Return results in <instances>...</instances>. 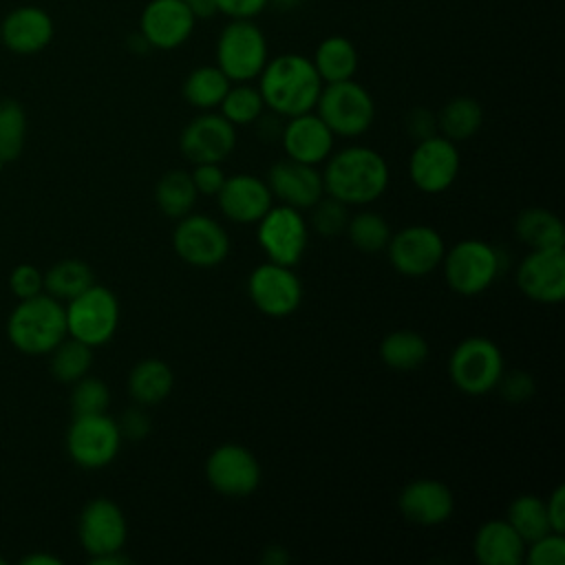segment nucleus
<instances>
[{
    "label": "nucleus",
    "instance_id": "nucleus-18",
    "mask_svg": "<svg viewBox=\"0 0 565 565\" xmlns=\"http://www.w3.org/2000/svg\"><path fill=\"white\" fill-rule=\"evenodd\" d=\"M77 539L90 558L124 550L128 523L121 508L106 497L90 499L79 512Z\"/></svg>",
    "mask_w": 565,
    "mask_h": 565
},
{
    "label": "nucleus",
    "instance_id": "nucleus-26",
    "mask_svg": "<svg viewBox=\"0 0 565 565\" xmlns=\"http://www.w3.org/2000/svg\"><path fill=\"white\" fill-rule=\"evenodd\" d=\"M174 388V373L168 362L159 358H146L130 369L128 393L139 406L161 404Z\"/></svg>",
    "mask_w": 565,
    "mask_h": 565
},
{
    "label": "nucleus",
    "instance_id": "nucleus-39",
    "mask_svg": "<svg viewBox=\"0 0 565 565\" xmlns=\"http://www.w3.org/2000/svg\"><path fill=\"white\" fill-rule=\"evenodd\" d=\"M108 404H110V388L104 380L84 375L77 382H73V391H71L73 415L106 413Z\"/></svg>",
    "mask_w": 565,
    "mask_h": 565
},
{
    "label": "nucleus",
    "instance_id": "nucleus-35",
    "mask_svg": "<svg viewBox=\"0 0 565 565\" xmlns=\"http://www.w3.org/2000/svg\"><path fill=\"white\" fill-rule=\"evenodd\" d=\"M505 521L519 532V536L525 541V545L547 532H552L547 512H545V499L536 494H519L512 499L505 512Z\"/></svg>",
    "mask_w": 565,
    "mask_h": 565
},
{
    "label": "nucleus",
    "instance_id": "nucleus-11",
    "mask_svg": "<svg viewBox=\"0 0 565 565\" xmlns=\"http://www.w3.org/2000/svg\"><path fill=\"white\" fill-rule=\"evenodd\" d=\"M172 247L183 263L196 269H212L230 256L232 245L227 230L216 218L190 212L177 221Z\"/></svg>",
    "mask_w": 565,
    "mask_h": 565
},
{
    "label": "nucleus",
    "instance_id": "nucleus-45",
    "mask_svg": "<svg viewBox=\"0 0 565 565\" xmlns=\"http://www.w3.org/2000/svg\"><path fill=\"white\" fill-rule=\"evenodd\" d=\"M117 426H119V433L124 439L141 441L150 433V417L143 411V406L137 404L121 413V417L117 419Z\"/></svg>",
    "mask_w": 565,
    "mask_h": 565
},
{
    "label": "nucleus",
    "instance_id": "nucleus-21",
    "mask_svg": "<svg viewBox=\"0 0 565 565\" xmlns=\"http://www.w3.org/2000/svg\"><path fill=\"white\" fill-rule=\"evenodd\" d=\"M397 508L406 521L415 525L433 527V525L446 523L452 516L455 497L444 481L419 477L408 481L399 490Z\"/></svg>",
    "mask_w": 565,
    "mask_h": 565
},
{
    "label": "nucleus",
    "instance_id": "nucleus-53",
    "mask_svg": "<svg viewBox=\"0 0 565 565\" xmlns=\"http://www.w3.org/2000/svg\"><path fill=\"white\" fill-rule=\"evenodd\" d=\"M300 0H269V4H282L285 9H291L294 4H298Z\"/></svg>",
    "mask_w": 565,
    "mask_h": 565
},
{
    "label": "nucleus",
    "instance_id": "nucleus-50",
    "mask_svg": "<svg viewBox=\"0 0 565 565\" xmlns=\"http://www.w3.org/2000/svg\"><path fill=\"white\" fill-rule=\"evenodd\" d=\"M22 565H62V561L53 554H44V552H33V554H26L22 561Z\"/></svg>",
    "mask_w": 565,
    "mask_h": 565
},
{
    "label": "nucleus",
    "instance_id": "nucleus-27",
    "mask_svg": "<svg viewBox=\"0 0 565 565\" xmlns=\"http://www.w3.org/2000/svg\"><path fill=\"white\" fill-rule=\"evenodd\" d=\"M311 62L320 75V79L324 84L331 82H344V79H353L358 64H360V55L355 44L344 38V35H329L324 40L318 42Z\"/></svg>",
    "mask_w": 565,
    "mask_h": 565
},
{
    "label": "nucleus",
    "instance_id": "nucleus-31",
    "mask_svg": "<svg viewBox=\"0 0 565 565\" xmlns=\"http://www.w3.org/2000/svg\"><path fill=\"white\" fill-rule=\"evenodd\" d=\"M227 75L216 64H203L192 68L183 79V99L196 110H214L218 108L223 95L230 88Z\"/></svg>",
    "mask_w": 565,
    "mask_h": 565
},
{
    "label": "nucleus",
    "instance_id": "nucleus-51",
    "mask_svg": "<svg viewBox=\"0 0 565 565\" xmlns=\"http://www.w3.org/2000/svg\"><path fill=\"white\" fill-rule=\"evenodd\" d=\"M90 563L93 565H126V563H130V558L119 550V552L95 556V558H90Z\"/></svg>",
    "mask_w": 565,
    "mask_h": 565
},
{
    "label": "nucleus",
    "instance_id": "nucleus-10",
    "mask_svg": "<svg viewBox=\"0 0 565 565\" xmlns=\"http://www.w3.org/2000/svg\"><path fill=\"white\" fill-rule=\"evenodd\" d=\"M256 241L267 260L294 267L307 252L309 223L300 210L278 203L256 223Z\"/></svg>",
    "mask_w": 565,
    "mask_h": 565
},
{
    "label": "nucleus",
    "instance_id": "nucleus-17",
    "mask_svg": "<svg viewBox=\"0 0 565 565\" xmlns=\"http://www.w3.org/2000/svg\"><path fill=\"white\" fill-rule=\"evenodd\" d=\"M179 148L190 163H223L236 148V126L221 113L203 110L181 130Z\"/></svg>",
    "mask_w": 565,
    "mask_h": 565
},
{
    "label": "nucleus",
    "instance_id": "nucleus-29",
    "mask_svg": "<svg viewBox=\"0 0 565 565\" xmlns=\"http://www.w3.org/2000/svg\"><path fill=\"white\" fill-rule=\"evenodd\" d=\"M428 342L422 333L413 329H397L382 338L380 342V360L393 371H415L428 360Z\"/></svg>",
    "mask_w": 565,
    "mask_h": 565
},
{
    "label": "nucleus",
    "instance_id": "nucleus-25",
    "mask_svg": "<svg viewBox=\"0 0 565 565\" xmlns=\"http://www.w3.org/2000/svg\"><path fill=\"white\" fill-rule=\"evenodd\" d=\"M472 552L481 565H521L525 541L505 519H490L477 527Z\"/></svg>",
    "mask_w": 565,
    "mask_h": 565
},
{
    "label": "nucleus",
    "instance_id": "nucleus-38",
    "mask_svg": "<svg viewBox=\"0 0 565 565\" xmlns=\"http://www.w3.org/2000/svg\"><path fill=\"white\" fill-rule=\"evenodd\" d=\"M26 139V113L15 99H0V157L13 161L22 154Z\"/></svg>",
    "mask_w": 565,
    "mask_h": 565
},
{
    "label": "nucleus",
    "instance_id": "nucleus-34",
    "mask_svg": "<svg viewBox=\"0 0 565 565\" xmlns=\"http://www.w3.org/2000/svg\"><path fill=\"white\" fill-rule=\"evenodd\" d=\"M344 234L358 252L380 254L386 249L393 232H391L388 221L382 214L362 210V212H355L349 216Z\"/></svg>",
    "mask_w": 565,
    "mask_h": 565
},
{
    "label": "nucleus",
    "instance_id": "nucleus-47",
    "mask_svg": "<svg viewBox=\"0 0 565 565\" xmlns=\"http://www.w3.org/2000/svg\"><path fill=\"white\" fill-rule=\"evenodd\" d=\"M404 126H406V132L415 139V141H422L426 137H433L437 135V115L424 106H417L413 110H408L406 119H404Z\"/></svg>",
    "mask_w": 565,
    "mask_h": 565
},
{
    "label": "nucleus",
    "instance_id": "nucleus-49",
    "mask_svg": "<svg viewBox=\"0 0 565 565\" xmlns=\"http://www.w3.org/2000/svg\"><path fill=\"white\" fill-rule=\"evenodd\" d=\"M190 7V11L194 13L196 20H203V18H212L216 15V7H214V0H181Z\"/></svg>",
    "mask_w": 565,
    "mask_h": 565
},
{
    "label": "nucleus",
    "instance_id": "nucleus-2",
    "mask_svg": "<svg viewBox=\"0 0 565 565\" xmlns=\"http://www.w3.org/2000/svg\"><path fill=\"white\" fill-rule=\"evenodd\" d=\"M256 79L265 108L282 119L313 110L324 86L311 57L300 53L269 57Z\"/></svg>",
    "mask_w": 565,
    "mask_h": 565
},
{
    "label": "nucleus",
    "instance_id": "nucleus-23",
    "mask_svg": "<svg viewBox=\"0 0 565 565\" xmlns=\"http://www.w3.org/2000/svg\"><path fill=\"white\" fill-rule=\"evenodd\" d=\"M335 135L320 119L316 110L287 117L280 130V143L285 154L294 161L320 166L333 152Z\"/></svg>",
    "mask_w": 565,
    "mask_h": 565
},
{
    "label": "nucleus",
    "instance_id": "nucleus-24",
    "mask_svg": "<svg viewBox=\"0 0 565 565\" xmlns=\"http://www.w3.org/2000/svg\"><path fill=\"white\" fill-rule=\"evenodd\" d=\"M55 26L51 15L33 4L9 11L0 24L2 44L18 55H33L44 51L53 40Z\"/></svg>",
    "mask_w": 565,
    "mask_h": 565
},
{
    "label": "nucleus",
    "instance_id": "nucleus-8",
    "mask_svg": "<svg viewBox=\"0 0 565 565\" xmlns=\"http://www.w3.org/2000/svg\"><path fill=\"white\" fill-rule=\"evenodd\" d=\"M64 313L66 333L93 349L110 342L119 327V300L108 287L97 282L66 300Z\"/></svg>",
    "mask_w": 565,
    "mask_h": 565
},
{
    "label": "nucleus",
    "instance_id": "nucleus-19",
    "mask_svg": "<svg viewBox=\"0 0 565 565\" xmlns=\"http://www.w3.org/2000/svg\"><path fill=\"white\" fill-rule=\"evenodd\" d=\"M196 18L181 0H150L139 15V35L143 44L159 51L183 46L194 33Z\"/></svg>",
    "mask_w": 565,
    "mask_h": 565
},
{
    "label": "nucleus",
    "instance_id": "nucleus-32",
    "mask_svg": "<svg viewBox=\"0 0 565 565\" xmlns=\"http://www.w3.org/2000/svg\"><path fill=\"white\" fill-rule=\"evenodd\" d=\"M199 192L192 183L190 172L185 170H168L154 183V203L168 218H183L196 205Z\"/></svg>",
    "mask_w": 565,
    "mask_h": 565
},
{
    "label": "nucleus",
    "instance_id": "nucleus-48",
    "mask_svg": "<svg viewBox=\"0 0 565 565\" xmlns=\"http://www.w3.org/2000/svg\"><path fill=\"white\" fill-rule=\"evenodd\" d=\"M545 512L552 532H565V486H556L545 499Z\"/></svg>",
    "mask_w": 565,
    "mask_h": 565
},
{
    "label": "nucleus",
    "instance_id": "nucleus-33",
    "mask_svg": "<svg viewBox=\"0 0 565 565\" xmlns=\"http://www.w3.org/2000/svg\"><path fill=\"white\" fill-rule=\"evenodd\" d=\"M93 282H95V276H93L90 265L79 258L57 260L44 274V291L62 302L75 298L77 294L88 289Z\"/></svg>",
    "mask_w": 565,
    "mask_h": 565
},
{
    "label": "nucleus",
    "instance_id": "nucleus-15",
    "mask_svg": "<svg viewBox=\"0 0 565 565\" xmlns=\"http://www.w3.org/2000/svg\"><path fill=\"white\" fill-rule=\"evenodd\" d=\"M247 294L260 313L269 318H287L302 302V280L294 267L265 260L252 269Z\"/></svg>",
    "mask_w": 565,
    "mask_h": 565
},
{
    "label": "nucleus",
    "instance_id": "nucleus-46",
    "mask_svg": "<svg viewBox=\"0 0 565 565\" xmlns=\"http://www.w3.org/2000/svg\"><path fill=\"white\" fill-rule=\"evenodd\" d=\"M214 7L230 20H254L269 7V0H214Z\"/></svg>",
    "mask_w": 565,
    "mask_h": 565
},
{
    "label": "nucleus",
    "instance_id": "nucleus-28",
    "mask_svg": "<svg viewBox=\"0 0 565 565\" xmlns=\"http://www.w3.org/2000/svg\"><path fill=\"white\" fill-rule=\"evenodd\" d=\"M516 238L530 249L565 247L563 221L547 207H525L514 221Z\"/></svg>",
    "mask_w": 565,
    "mask_h": 565
},
{
    "label": "nucleus",
    "instance_id": "nucleus-3",
    "mask_svg": "<svg viewBox=\"0 0 565 565\" xmlns=\"http://www.w3.org/2000/svg\"><path fill=\"white\" fill-rule=\"evenodd\" d=\"M7 335L20 353H51L68 335L64 302L46 291L20 300L7 320Z\"/></svg>",
    "mask_w": 565,
    "mask_h": 565
},
{
    "label": "nucleus",
    "instance_id": "nucleus-36",
    "mask_svg": "<svg viewBox=\"0 0 565 565\" xmlns=\"http://www.w3.org/2000/svg\"><path fill=\"white\" fill-rule=\"evenodd\" d=\"M265 110L267 108H265L258 86H252L249 82H232L218 104V113L232 126L254 124Z\"/></svg>",
    "mask_w": 565,
    "mask_h": 565
},
{
    "label": "nucleus",
    "instance_id": "nucleus-52",
    "mask_svg": "<svg viewBox=\"0 0 565 565\" xmlns=\"http://www.w3.org/2000/svg\"><path fill=\"white\" fill-rule=\"evenodd\" d=\"M263 561H265L267 565H282V563L289 561V556H287V552H285L282 547L271 545V547H267V550L263 552Z\"/></svg>",
    "mask_w": 565,
    "mask_h": 565
},
{
    "label": "nucleus",
    "instance_id": "nucleus-13",
    "mask_svg": "<svg viewBox=\"0 0 565 565\" xmlns=\"http://www.w3.org/2000/svg\"><path fill=\"white\" fill-rule=\"evenodd\" d=\"M205 479L223 497L243 499L260 486V463L256 455L241 444H221L205 459Z\"/></svg>",
    "mask_w": 565,
    "mask_h": 565
},
{
    "label": "nucleus",
    "instance_id": "nucleus-7",
    "mask_svg": "<svg viewBox=\"0 0 565 565\" xmlns=\"http://www.w3.org/2000/svg\"><path fill=\"white\" fill-rule=\"evenodd\" d=\"M269 60L263 29L254 20H230L216 40V66L230 82H252Z\"/></svg>",
    "mask_w": 565,
    "mask_h": 565
},
{
    "label": "nucleus",
    "instance_id": "nucleus-41",
    "mask_svg": "<svg viewBox=\"0 0 565 565\" xmlns=\"http://www.w3.org/2000/svg\"><path fill=\"white\" fill-rule=\"evenodd\" d=\"M523 563L530 565H563L565 563V536L561 532H547L525 545Z\"/></svg>",
    "mask_w": 565,
    "mask_h": 565
},
{
    "label": "nucleus",
    "instance_id": "nucleus-37",
    "mask_svg": "<svg viewBox=\"0 0 565 565\" xmlns=\"http://www.w3.org/2000/svg\"><path fill=\"white\" fill-rule=\"evenodd\" d=\"M51 373L57 382L73 384L88 375L93 366V347L66 335L51 353Z\"/></svg>",
    "mask_w": 565,
    "mask_h": 565
},
{
    "label": "nucleus",
    "instance_id": "nucleus-1",
    "mask_svg": "<svg viewBox=\"0 0 565 565\" xmlns=\"http://www.w3.org/2000/svg\"><path fill=\"white\" fill-rule=\"evenodd\" d=\"M324 194L344 205H369L377 201L391 183L386 159L369 146H347L331 152L322 170Z\"/></svg>",
    "mask_w": 565,
    "mask_h": 565
},
{
    "label": "nucleus",
    "instance_id": "nucleus-12",
    "mask_svg": "<svg viewBox=\"0 0 565 565\" xmlns=\"http://www.w3.org/2000/svg\"><path fill=\"white\" fill-rule=\"evenodd\" d=\"M461 154L455 141L444 135H433L415 141L408 157V177L413 185L424 194L446 192L459 177Z\"/></svg>",
    "mask_w": 565,
    "mask_h": 565
},
{
    "label": "nucleus",
    "instance_id": "nucleus-4",
    "mask_svg": "<svg viewBox=\"0 0 565 565\" xmlns=\"http://www.w3.org/2000/svg\"><path fill=\"white\" fill-rule=\"evenodd\" d=\"M505 371V360L499 344L486 335L463 338L448 358V375L457 391L481 397L497 388Z\"/></svg>",
    "mask_w": 565,
    "mask_h": 565
},
{
    "label": "nucleus",
    "instance_id": "nucleus-55",
    "mask_svg": "<svg viewBox=\"0 0 565 565\" xmlns=\"http://www.w3.org/2000/svg\"><path fill=\"white\" fill-rule=\"evenodd\" d=\"M0 565H4V561H2V558H0Z\"/></svg>",
    "mask_w": 565,
    "mask_h": 565
},
{
    "label": "nucleus",
    "instance_id": "nucleus-14",
    "mask_svg": "<svg viewBox=\"0 0 565 565\" xmlns=\"http://www.w3.org/2000/svg\"><path fill=\"white\" fill-rule=\"evenodd\" d=\"M393 269L408 278L428 276L439 269L446 254L444 236L430 225H408L391 234L384 249Z\"/></svg>",
    "mask_w": 565,
    "mask_h": 565
},
{
    "label": "nucleus",
    "instance_id": "nucleus-40",
    "mask_svg": "<svg viewBox=\"0 0 565 565\" xmlns=\"http://www.w3.org/2000/svg\"><path fill=\"white\" fill-rule=\"evenodd\" d=\"M349 205L333 196H322L313 207H311V227L320 236H340L347 230L349 223Z\"/></svg>",
    "mask_w": 565,
    "mask_h": 565
},
{
    "label": "nucleus",
    "instance_id": "nucleus-16",
    "mask_svg": "<svg viewBox=\"0 0 565 565\" xmlns=\"http://www.w3.org/2000/svg\"><path fill=\"white\" fill-rule=\"evenodd\" d=\"M516 287L539 305H561L565 298V247L530 249L516 267Z\"/></svg>",
    "mask_w": 565,
    "mask_h": 565
},
{
    "label": "nucleus",
    "instance_id": "nucleus-54",
    "mask_svg": "<svg viewBox=\"0 0 565 565\" xmlns=\"http://www.w3.org/2000/svg\"><path fill=\"white\" fill-rule=\"evenodd\" d=\"M4 163H7V161L0 157V172H2V166H4Z\"/></svg>",
    "mask_w": 565,
    "mask_h": 565
},
{
    "label": "nucleus",
    "instance_id": "nucleus-20",
    "mask_svg": "<svg viewBox=\"0 0 565 565\" xmlns=\"http://www.w3.org/2000/svg\"><path fill=\"white\" fill-rule=\"evenodd\" d=\"M265 181L274 199L300 212L311 210L324 196L322 172L318 170V166L300 163L289 157L282 161H276L269 168Z\"/></svg>",
    "mask_w": 565,
    "mask_h": 565
},
{
    "label": "nucleus",
    "instance_id": "nucleus-22",
    "mask_svg": "<svg viewBox=\"0 0 565 565\" xmlns=\"http://www.w3.org/2000/svg\"><path fill=\"white\" fill-rule=\"evenodd\" d=\"M216 203L225 218L232 223L249 225L263 218V214L274 205V196L265 179L238 172L225 177V183L216 194Z\"/></svg>",
    "mask_w": 565,
    "mask_h": 565
},
{
    "label": "nucleus",
    "instance_id": "nucleus-42",
    "mask_svg": "<svg viewBox=\"0 0 565 565\" xmlns=\"http://www.w3.org/2000/svg\"><path fill=\"white\" fill-rule=\"evenodd\" d=\"M9 287L18 300L33 298L44 291V274L35 265L22 263L9 274Z\"/></svg>",
    "mask_w": 565,
    "mask_h": 565
},
{
    "label": "nucleus",
    "instance_id": "nucleus-9",
    "mask_svg": "<svg viewBox=\"0 0 565 565\" xmlns=\"http://www.w3.org/2000/svg\"><path fill=\"white\" fill-rule=\"evenodd\" d=\"M121 441L117 419L106 413L73 415L66 430V452L75 466L86 470H99L113 463Z\"/></svg>",
    "mask_w": 565,
    "mask_h": 565
},
{
    "label": "nucleus",
    "instance_id": "nucleus-30",
    "mask_svg": "<svg viewBox=\"0 0 565 565\" xmlns=\"http://www.w3.org/2000/svg\"><path fill=\"white\" fill-rule=\"evenodd\" d=\"M437 115V132L450 141H466L475 137L483 124V108L468 95L448 99Z\"/></svg>",
    "mask_w": 565,
    "mask_h": 565
},
{
    "label": "nucleus",
    "instance_id": "nucleus-6",
    "mask_svg": "<svg viewBox=\"0 0 565 565\" xmlns=\"http://www.w3.org/2000/svg\"><path fill=\"white\" fill-rule=\"evenodd\" d=\"M335 137H360L375 119L371 93L355 79L324 84L313 108Z\"/></svg>",
    "mask_w": 565,
    "mask_h": 565
},
{
    "label": "nucleus",
    "instance_id": "nucleus-44",
    "mask_svg": "<svg viewBox=\"0 0 565 565\" xmlns=\"http://www.w3.org/2000/svg\"><path fill=\"white\" fill-rule=\"evenodd\" d=\"M192 166L194 168L190 170V177L199 196H216L227 177L221 163H192Z\"/></svg>",
    "mask_w": 565,
    "mask_h": 565
},
{
    "label": "nucleus",
    "instance_id": "nucleus-5",
    "mask_svg": "<svg viewBox=\"0 0 565 565\" xmlns=\"http://www.w3.org/2000/svg\"><path fill=\"white\" fill-rule=\"evenodd\" d=\"M444 278L459 296H479L492 287L501 271V258L494 245L481 238H463L446 247L441 258Z\"/></svg>",
    "mask_w": 565,
    "mask_h": 565
},
{
    "label": "nucleus",
    "instance_id": "nucleus-43",
    "mask_svg": "<svg viewBox=\"0 0 565 565\" xmlns=\"http://www.w3.org/2000/svg\"><path fill=\"white\" fill-rule=\"evenodd\" d=\"M494 391H499L503 399H508L512 404H519V402H525L534 395V380L521 369H514L510 373L503 371Z\"/></svg>",
    "mask_w": 565,
    "mask_h": 565
}]
</instances>
